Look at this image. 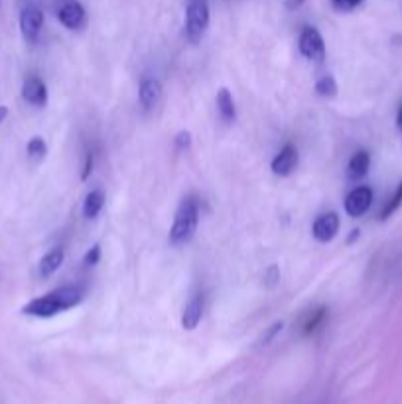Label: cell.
I'll return each mask as SVG.
<instances>
[{
	"label": "cell",
	"mask_w": 402,
	"mask_h": 404,
	"mask_svg": "<svg viewBox=\"0 0 402 404\" xmlns=\"http://www.w3.org/2000/svg\"><path fill=\"white\" fill-rule=\"evenodd\" d=\"M83 290L79 286H61L51 290L48 294L34 298L22 308L24 316L34 318H53L58 314L71 310L83 302Z\"/></svg>",
	"instance_id": "1"
},
{
	"label": "cell",
	"mask_w": 402,
	"mask_h": 404,
	"mask_svg": "<svg viewBox=\"0 0 402 404\" xmlns=\"http://www.w3.org/2000/svg\"><path fill=\"white\" fill-rule=\"evenodd\" d=\"M197 223H200V205L193 197H187L180 203L176 211V217L170 229V243L176 247L187 243L195 233Z\"/></svg>",
	"instance_id": "2"
},
{
	"label": "cell",
	"mask_w": 402,
	"mask_h": 404,
	"mask_svg": "<svg viewBox=\"0 0 402 404\" xmlns=\"http://www.w3.org/2000/svg\"><path fill=\"white\" fill-rule=\"evenodd\" d=\"M210 28V2L207 0H187L185 9V38L197 43Z\"/></svg>",
	"instance_id": "3"
},
{
	"label": "cell",
	"mask_w": 402,
	"mask_h": 404,
	"mask_svg": "<svg viewBox=\"0 0 402 404\" xmlns=\"http://www.w3.org/2000/svg\"><path fill=\"white\" fill-rule=\"evenodd\" d=\"M43 10L36 2H26L20 10V32L28 43H36L42 34Z\"/></svg>",
	"instance_id": "4"
},
{
	"label": "cell",
	"mask_w": 402,
	"mask_h": 404,
	"mask_svg": "<svg viewBox=\"0 0 402 404\" xmlns=\"http://www.w3.org/2000/svg\"><path fill=\"white\" fill-rule=\"evenodd\" d=\"M298 48H300V53L304 58L311 59V61H321L326 58V43H324V38L319 34L318 30L314 26H306L300 32V38H298Z\"/></svg>",
	"instance_id": "5"
},
{
	"label": "cell",
	"mask_w": 402,
	"mask_h": 404,
	"mask_svg": "<svg viewBox=\"0 0 402 404\" xmlns=\"http://www.w3.org/2000/svg\"><path fill=\"white\" fill-rule=\"evenodd\" d=\"M58 20L69 30H79L85 26L87 12L79 0H61L58 6Z\"/></svg>",
	"instance_id": "6"
},
{
	"label": "cell",
	"mask_w": 402,
	"mask_h": 404,
	"mask_svg": "<svg viewBox=\"0 0 402 404\" xmlns=\"http://www.w3.org/2000/svg\"><path fill=\"white\" fill-rule=\"evenodd\" d=\"M371 203H373V190L367 185H359V187L351 190L349 195L345 197V211L351 217H361V215L367 213Z\"/></svg>",
	"instance_id": "7"
},
{
	"label": "cell",
	"mask_w": 402,
	"mask_h": 404,
	"mask_svg": "<svg viewBox=\"0 0 402 404\" xmlns=\"http://www.w3.org/2000/svg\"><path fill=\"white\" fill-rule=\"evenodd\" d=\"M22 97L28 105L34 107H46L48 103V87L40 77L28 76L22 83Z\"/></svg>",
	"instance_id": "8"
},
{
	"label": "cell",
	"mask_w": 402,
	"mask_h": 404,
	"mask_svg": "<svg viewBox=\"0 0 402 404\" xmlns=\"http://www.w3.org/2000/svg\"><path fill=\"white\" fill-rule=\"evenodd\" d=\"M337 231H339V217L334 211L319 215L318 219L314 221V227H311V233L319 243H329L337 235Z\"/></svg>",
	"instance_id": "9"
},
{
	"label": "cell",
	"mask_w": 402,
	"mask_h": 404,
	"mask_svg": "<svg viewBox=\"0 0 402 404\" xmlns=\"http://www.w3.org/2000/svg\"><path fill=\"white\" fill-rule=\"evenodd\" d=\"M296 166H298V150H296V146H292V144H286L284 148L278 152L272 164H270L272 172L280 177L290 176L294 170H296Z\"/></svg>",
	"instance_id": "10"
},
{
	"label": "cell",
	"mask_w": 402,
	"mask_h": 404,
	"mask_svg": "<svg viewBox=\"0 0 402 404\" xmlns=\"http://www.w3.org/2000/svg\"><path fill=\"white\" fill-rule=\"evenodd\" d=\"M160 97H162V83L156 77H144L140 83V91H138V101L143 105V109H154L158 105Z\"/></svg>",
	"instance_id": "11"
},
{
	"label": "cell",
	"mask_w": 402,
	"mask_h": 404,
	"mask_svg": "<svg viewBox=\"0 0 402 404\" xmlns=\"http://www.w3.org/2000/svg\"><path fill=\"white\" fill-rule=\"evenodd\" d=\"M201 316H203V296L197 294L193 296L190 304L185 306L184 316H182V326H184V329L192 331V329L197 328L201 321Z\"/></svg>",
	"instance_id": "12"
},
{
	"label": "cell",
	"mask_w": 402,
	"mask_h": 404,
	"mask_svg": "<svg viewBox=\"0 0 402 404\" xmlns=\"http://www.w3.org/2000/svg\"><path fill=\"white\" fill-rule=\"evenodd\" d=\"M368 166H371V156L367 150H359L353 154V158L347 164V177L351 182H359L367 176Z\"/></svg>",
	"instance_id": "13"
},
{
	"label": "cell",
	"mask_w": 402,
	"mask_h": 404,
	"mask_svg": "<svg viewBox=\"0 0 402 404\" xmlns=\"http://www.w3.org/2000/svg\"><path fill=\"white\" fill-rule=\"evenodd\" d=\"M63 259H66V251H63L61 247H56V249L48 251V253L42 257V261H40V276H53L59 270V266L63 264Z\"/></svg>",
	"instance_id": "14"
},
{
	"label": "cell",
	"mask_w": 402,
	"mask_h": 404,
	"mask_svg": "<svg viewBox=\"0 0 402 404\" xmlns=\"http://www.w3.org/2000/svg\"><path fill=\"white\" fill-rule=\"evenodd\" d=\"M217 110L225 123H233L234 118H237V109H234L233 95H231V91L225 89V87L219 89L217 93Z\"/></svg>",
	"instance_id": "15"
},
{
	"label": "cell",
	"mask_w": 402,
	"mask_h": 404,
	"mask_svg": "<svg viewBox=\"0 0 402 404\" xmlns=\"http://www.w3.org/2000/svg\"><path fill=\"white\" fill-rule=\"evenodd\" d=\"M103 205H105V194L100 190H93L85 197L83 215L87 219H95L100 213V209H103Z\"/></svg>",
	"instance_id": "16"
},
{
	"label": "cell",
	"mask_w": 402,
	"mask_h": 404,
	"mask_svg": "<svg viewBox=\"0 0 402 404\" xmlns=\"http://www.w3.org/2000/svg\"><path fill=\"white\" fill-rule=\"evenodd\" d=\"M26 152H28V158L34 162H42L46 158V154H48V146L43 143V138L40 136H34L32 140L28 143L26 146Z\"/></svg>",
	"instance_id": "17"
},
{
	"label": "cell",
	"mask_w": 402,
	"mask_h": 404,
	"mask_svg": "<svg viewBox=\"0 0 402 404\" xmlns=\"http://www.w3.org/2000/svg\"><path fill=\"white\" fill-rule=\"evenodd\" d=\"M402 205V182L398 184V187L394 190V194H393V197L386 202V205H385V209L381 211V219L385 221V219H388L391 215H393L394 211L398 209Z\"/></svg>",
	"instance_id": "18"
},
{
	"label": "cell",
	"mask_w": 402,
	"mask_h": 404,
	"mask_svg": "<svg viewBox=\"0 0 402 404\" xmlns=\"http://www.w3.org/2000/svg\"><path fill=\"white\" fill-rule=\"evenodd\" d=\"M316 91H318L319 97H335L337 95V83H335L334 77L324 76L321 79H318Z\"/></svg>",
	"instance_id": "19"
},
{
	"label": "cell",
	"mask_w": 402,
	"mask_h": 404,
	"mask_svg": "<svg viewBox=\"0 0 402 404\" xmlns=\"http://www.w3.org/2000/svg\"><path fill=\"white\" fill-rule=\"evenodd\" d=\"M329 2H331V9L337 12H353L363 4V0H329Z\"/></svg>",
	"instance_id": "20"
},
{
	"label": "cell",
	"mask_w": 402,
	"mask_h": 404,
	"mask_svg": "<svg viewBox=\"0 0 402 404\" xmlns=\"http://www.w3.org/2000/svg\"><path fill=\"white\" fill-rule=\"evenodd\" d=\"M324 318H326V310H324V308H319L318 312L311 314L310 320L304 323V333H311V331H316V328H318L319 323L324 321Z\"/></svg>",
	"instance_id": "21"
},
{
	"label": "cell",
	"mask_w": 402,
	"mask_h": 404,
	"mask_svg": "<svg viewBox=\"0 0 402 404\" xmlns=\"http://www.w3.org/2000/svg\"><path fill=\"white\" fill-rule=\"evenodd\" d=\"M174 144H176V150H187L192 146V133L190 130L177 133V136L174 138Z\"/></svg>",
	"instance_id": "22"
},
{
	"label": "cell",
	"mask_w": 402,
	"mask_h": 404,
	"mask_svg": "<svg viewBox=\"0 0 402 404\" xmlns=\"http://www.w3.org/2000/svg\"><path fill=\"white\" fill-rule=\"evenodd\" d=\"M83 261H85V264H87V266H95V264L100 261V247H99V244H93L91 249L87 251V254H85Z\"/></svg>",
	"instance_id": "23"
},
{
	"label": "cell",
	"mask_w": 402,
	"mask_h": 404,
	"mask_svg": "<svg viewBox=\"0 0 402 404\" xmlns=\"http://www.w3.org/2000/svg\"><path fill=\"white\" fill-rule=\"evenodd\" d=\"M282 328H284V323H282V321H274V323L270 326V329H268L267 333L262 336V343H268V341H270L272 337L277 336L278 331H282Z\"/></svg>",
	"instance_id": "24"
},
{
	"label": "cell",
	"mask_w": 402,
	"mask_h": 404,
	"mask_svg": "<svg viewBox=\"0 0 402 404\" xmlns=\"http://www.w3.org/2000/svg\"><path fill=\"white\" fill-rule=\"evenodd\" d=\"M93 154L89 152L87 156H85V164H83V172H81V180H89V176H91V172H93Z\"/></svg>",
	"instance_id": "25"
},
{
	"label": "cell",
	"mask_w": 402,
	"mask_h": 404,
	"mask_svg": "<svg viewBox=\"0 0 402 404\" xmlns=\"http://www.w3.org/2000/svg\"><path fill=\"white\" fill-rule=\"evenodd\" d=\"M267 278H268V286H274L278 280V269L277 266H270L267 272Z\"/></svg>",
	"instance_id": "26"
},
{
	"label": "cell",
	"mask_w": 402,
	"mask_h": 404,
	"mask_svg": "<svg viewBox=\"0 0 402 404\" xmlns=\"http://www.w3.org/2000/svg\"><path fill=\"white\" fill-rule=\"evenodd\" d=\"M304 2H306V0H286V9H288V10L300 9Z\"/></svg>",
	"instance_id": "27"
},
{
	"label": "cell",
	"mask_w": 402,
	"mask_h": 404,
	"mask_svg": "<svg viewBox=\"0 0 402 404\" xmlns=\"http://www.w3.org/2000/svg\"><path fill=\"white\" fill-rule=\"evenodd\" d=\"M359 237H361V231H359V229H353L351 235H349V239H347V243H349V244L355 243V241H357Z\"/></svg>",
	"instance_id": "28"
},
{
	"label": "cell",
	"mask_w": 402,
	"mask_h": 404,
	"mask_svg": "<svg viewBox=\"0 0 402 404\" xmlns=\"http://www.w3.org/2000/svg\"><path fill=\"white\" fill-rule=\"evenodd\" d=\"M6 115H9V109H6L4 105H0V123H2L4 118H6Z\"/></svg>",
	"instance_id": "29"
},
{
	"label": "cell",
	"mask_w": 402,
	"mask_h": 404,
	"mask_svg": "<svg viewBox=\"0 0 402 404\" xmlns=\"http://www.w3.org/2000/svg\"><path fill=\"white\" fill-rule=\"evenodd\" d=\"M396 127H398V130H402V107L398 109V115H396Z\"/></svg>",
	"instance_id": "30"
}]
</instances>
